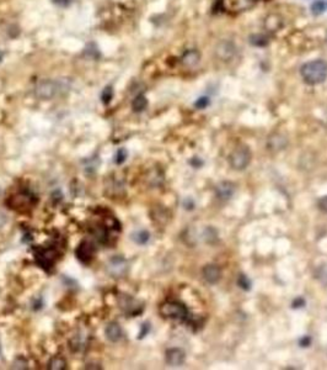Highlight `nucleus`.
Returning a JSON list of instances; mask_svg holds the SVG:
<instances>
[{
	"mask_svg": "<svg viewBox=\"0 0 327 370\" xmlns=\"http://www.w3.org/2000/svg\"><path fill=\"white\" fill-rule=\"evenodd\" d=\"M250 42L255 46H264L267 43V40H266V37H265V36L255 35V36H251Z\"/></svg>",
	"mask_w": 327,
	"mask_h": 370,
	"instance_id": "obj_20",
	"label": "nucleus"
},
{
	"mask_svg": "<svg viewBox=\"0 0 327 370\" xmlns=\"http://www.w3.org/2000/svg\"><path fill=\"white\" fill-rule=\"evenodd\" d=\"M132 239H133L137 244L143 246V244H146L148 242H149L150 234L148 232V231H144V230L137 231V232H134V234L132 235Z\"/></svg>",
	"mask_w": 327,
	"mask_h": 370,
	"instance_id": "obj_14",
	"label": "nucleus"
},
{
	"mask_svg": "<svg viewBox=\"0 0 327 370\" xmlns=\"http://www.w3.org/2000/svg\"><path fill=\"white\" fill-rule=\"evenodd\" d=\"M300 74L305 83L311 85L322 83L327 78V63L322 59L308 62L300 68Z\"/></svg>",
	"mask_w": 327,
	"mask_h": 370,
	"instance_id": "obj_1",
	"label": "nucleus"
},
{
	"mask_svg": "<svg viewBox=\"0 0 327 370\" xmlns=\"http://www.w3.org/2000/svg\"><path fill=\"white\" fill-rule=\"evenodd\" d=\"M48 368L52 370H64L67 368V362L61 357H54L48 364Z\"/></svg>",
	"mask_w": 327,
	"mask_h": 370,
	"instance_id": "obj_15",
	"label": "nucleus"
},
{
	"mask_svg": "<svg viewBox=\"0 0 327 370\" xmlns=\"http://www.w3.org/2000/svg\"><path fill=\"white\" fill-rule=\"evenodd\" d=\"M235 190V186L233 183L230 182H221L217 185L216 188V193L217 196H218L220 200H228L233 196Z\"/></svg>",
	"mask_w": 327,
	"mask_h": 370,
	"instance_id": "obj_8",
	"label": "nucleus"
},
{
	"mask_svg": "<svg viewBox=\"0 0 327 370\" xmlns=\"http://www.w3.org/2000/svg\"><path fill=\"white\" fill-rule=\"evenodd\" d=\"M230 166L236 170H242L250 164L251 152L246 146H239L229 157Z\"/></svg>",
	"mask_w": 327,
	"mask_h": 370,
	"instance_id": "obj_3",
	"label": "nucleus"
},
{
	"mask_svg": "<svg viewBox=\"0 0 327 370\" xmlns=\"http://www.w3.org/2000/svg\"><path fill=\"white\" fill-rule=\"evenodd\" d=\"M209 102L210 101H209V99H208V98L202 97V98H200L197 101L194 102V106L197 107V109H205V107L209 105Z\"/></svg>",
	"mask_w": 327,
	"mask_h": 370,
	"instance_id": "obj_21",
	"label": "nucleus"
},
{
	"mask_svg": "<svg viewBox=\"0 0 327 370\" xmlns=\"http://www.w3.org/2000/svg\"><path fill=\"white\" fill-rule=\"evenodd\" d=\"M149 331H150V323H148V322L143 323V325H141V331H140V333H139V337H138L139 339H141V338L145 337V336L149 333Z\"/></svg>",
	"mask_w": 327,
	"mask_h": 370,
	"instance_id": "obj_22",
	"label": "nucleus"
},
{
	"mask_svg": "<svg viewBox=\"0 0 327 370\" xmlns=\"http://www.w3.org/2000/svg\"><path fill=\"white\" fill-rule=\"evenodd\" d=\"M5 223V216L3 214H0V226H3Z\"/></svg>",
	"mask_w": 327,
	"mask_h": 370,
	"instance_id": "obj_28",
	"label": "nucleus"
},
{
	"mask_svg": "<svg viewBox=\"0 0 327 370\" xmlns=\"http://www.w3.org/2000/svg\"><path fill=\"white\" fill-rule=\"evenodd\" d=\"M201 59V53L198 51H196V50H189V51H187L186 53L182 56V63H184V66H186V67H194V66L197 65L198 62H200Z\"/></svg>",
	"mask_w": 327,
	"mask_h": 370,
	"instance_id": "obj_11",
	"label": "nucleus"
},
{
	"mask_svg": "<svg viewBox=\"0 0 327 370\" xmlns=\"http://www.w3.org/2000/svg\"><path fill=\"white\" fill-rule=\"evenodd\" d=\"M148 106V100L144 97L143 94H139L134 98L133 102H132V109L136 113H141V111L145 110V107Z\"/></svg>",
	"mask_w": 327,
	"mask_h": 370,
	"instance_id": "obj_13",
	"label": "nucleus"
},
{
	"mask_svg": "<svg viewBox=\"0 0 327 370\" xmlns=\"http://www.w3.org/2000/svg\"><path fill=\"white\" fill-rule=\"evenodd\" d=\"M59 91V84L54 81H43L35 89L36 97L42 100H49L56 97Z\"/></svg>",
	"mask_w": 327,
	"mask_h": 370,
	"instance_id": "obj_4",
	"label": "nucleus"
},
{
	"mask_svg": "<svg viewBox=\"0 0 327 370\" xmlns=\"http://www.w3.org/2000/svg\"><path fill=\"white\" fill-rule=\"evenodd\" d=\"M185 352L180 348H171L169 351H166L165 359L166 363L171 367H180L185 363Z\"/></svg>",
	"mask_w": 327,
	"mask_h": 370,
	"instance_id": "obj_5",
	"label": "nucleus"
},
{
	"mask_svg": "<svg viewBox=\"0 0 327 370\" xmlns=\"http://www.w3.org/2000/svg\"><path fill=\"white\" fill-rule=\"evenodd\" d=\"M235 53V47L232 42H221L219 43L218 47H217V54H218L220 58L223 59H229L232 58Z\"/></svg>",
	"mask_w": 327,
	"mask_h": 370,
	"instance_id": "obj_10",
	"label": "nucleus"
},
{
	"mask_svg": "<svg viewBox=\"0 0 327 370\" xmlns=\"http://www.w3.org/2000/svg\"><path fill=\"white\" fill-rule=\"evenodd\" d=\"M221 275V271L219 269V267L214 266V264H209V266H205L203 268V276L204 279L207 280L210 284H216L217 282H219Z\"/></svg>",
	"mask_w": 327,
	"mask_h": 370,
	"instance_id": "obj_9",
	"label": "nucleus"
},
{
	"mask_svg": "<svg viewBox=\"0 0 327 370\" xmlns=\"http://www.w3.org/2000/svg\"><path fill=\"white\" fill-rule=\"evenodd\" d=\"M292 306H293V307H294V308H300V307H303V306H305V300H304L303 298H298V299H296V300L293 301Z\"/></svg>",
	"mask_w": 327,
	"mask_h": 370,
	"instance_id": "obj_25",
	"label": "nucleus"
},
{
	"mask_svg": "<svg viewBox=\"0 0 327 370\" xmlns=\"http://www.w3.org/2000/svg\"><path fill=\"white\" fill-rule=\"evenodd\" d=\"M317 206H319V209L321 210V211L327 212V195L322 196V198L320 199L319 202H317Z\"/></svg>",
	"mask_w": 327,
	"mask_h": 370,
	"instance_id": "obj_23",
	"label": "nucleus"
},
{
	"mask_svg": "<svg viewBox=\"0 0 327 370\" xmlns=\"http://www.w3.org/2000/svg\"><path fill=\"white\" fill-rule=\"evenodd\" d=\"M128 157V152L125 150V148H120V150L117 151V153L114 154V163L116 164H123L125 162V159H127Z\"/></svg>",
	"mask_w": 327,
	"mask_h": 370,
	"instance_id": "obj_17",
	"label": "nucleus"
},
{
	"mask_svg": "<svg viewBox=\"0 0 327 370\" xmlns=\"http://www.w3.org/2000/svg\"><path fill=\"white\" fill-rule=\"evenodd\" d=\"M93 250L89 242H81L77 248V258L84 264H89L93 259Z\"/></svg>",
	"mask_w": 327,
	"mask_h": 370,
	"instance_id": "obj_6",
	"label": "nucleus"
},
{
	"mask_svg": "<svg viewBox=\"0 0 327 370\" xmlns=\"http://www.w3.org/2000/svg\"><path fill=\"white\" fill-rule=\"evenodd\" d=\"M237 285H239L241 289L246 290V291H249V290L251 289L250 279H249L246 275H244V274H240L239 278H237Z\"/></svg>",
	"mask_w": 327,
	"mask_h": 370,
	"instance_id": "obj_18",
	"label": "nucleus"
},
{
	"mask_svg": "<svg viewBox=\"0 0 327 370\" xmlns=\"http://www.w3.org/2000/svg\"><path fill=\"white\" fill-rule=\"evenodd\" d=\"M310 343H311V338L308 337V336H304V337H301L300 339H299V346L303 347V348L309 347L310 346Z\"/></svg>",
	"mask_w": 327,
	"mask_h": 370,
	"instance_id": "obj_24",
	"label": "nucleus"
},
{
	"mask_svg": "<svg viewBox=\"0 0 327 370\" xmlns=\"http://www.w3.org/2000/svg\"><path fill=\"white\" fill-rule=\"evenodd\" d=\"M325 10H326V5H325L324 1H315L311 5V11L314 15H320V14L324 13Z\"/></svg>",
	"mask_w": 327,
	"mask_h": 370,
	"instance_id": "obj_19",
	"label": "nucleus"
},
{
	"mask_svg": "<svg viewBox=\"0 0 327 370\" xmlns=\"http://www.w3.org/2000/svg\"><path fill=\"white\" fill-rule=\"evenodd\" d=\"M52 1H53V3L58 6H67V5H69V3H70L69 0H52Z\"/></svg>",
	"mask_w": 327,
	"mask_h": 370,
	"instance_id": "obj_27",
	"label": "nucleus"
},
{
	"mask_svg": "<svg viewBox=\"0 0 327 370\" xmlns=\"http://www.w3.org/2000/svg\"><path fill=\"white\" fill-rule=\"evenodd\" d=\"M1 59H3V53L0 52V62H1Z\"/></svg>",
	"mask_w": 327,
	"mask_h": 370,
	"instance_id": "obj_29",
	"label": "nucleus"
},
{
	"mask_svg": "<svg viewBox=\"0 0 327 370\" xmlns=\"http://www.w3.org/2000/svg\"><path fill=\"white\" fill-rule=\"evenodd\" d=\"M160 314L162 317L176 321H186L188 320V308L180 301H166L160 306Z\"/></svg>",
	"mask_w": 327,
	"mask_h": 370,
	"instance_id": "obj_2",
	"label": "nucleus"
},
{
	"mask_svg": "<svg viewBox=\"0 0 327 370\" xmlns=\"http://www.w3.org/2000/svg\"><path fill=\"white\" fill-rule=\"evenodd\" d=\"M112 99H113V88L111 85H109L102 90L101 100L105 105H109Z\"/></svg>",
	"mask_w": 327,
	"mask_h": 370,
	"instance_id": "obj_16",
	"label": "nucleus"
},
{
	"mask_svg": "<svg viewBox=\"0 0 327 370\" xmlns=\"http://www.w3.org/2000/svg\"><path fill=\"white\" fill-rule=\"evenodd\" d=\"M189 163H191L192 166L194 167V168H200V167L203 164V162L201 161L200 158H197V157H194V158L191 159V162H189Z\"/></svg>",
	"mask_w": 327,
	"mask_h": 370,
	"instance_id": "obj_26",
	"label": "nucleus"
},
{
	"mask_svg": "<svg viewBox=\"0 0 327 370\" xmlns=\"http://www.w3.org/2000/svg\"><path fill=\"white\" fill-rule=\"evenodd\" d=\"M116 269V271L113 273V275H121V274L125 273V260L123 259L120 255H116L114 258H112L111 262H109V270H113Z\"/></svg>",
	"mask_w": 327,
	"mask_h": 370,
	"instance_id": "obj_12",
	"label": "nucleus"
},
{
	"mask_svg": "<svg viewBox=\"0 0 327 370\" xmlns=\"http://www.w3.org/2000/svg\"><path fill=\"white\" fill-rule=\"evenodd\" d=\"M105 335H106V338L109 342H112V343H117V342L121 341V338H122L123 331L118 323H116V322H111V323H109V325L106 327V330H105Z\"/></svg>",
	"mask_w": 327,
	"mask_h": 370,
	"instance_id": "obj_7",
	"label": "nucleus"
}]
</instances>
